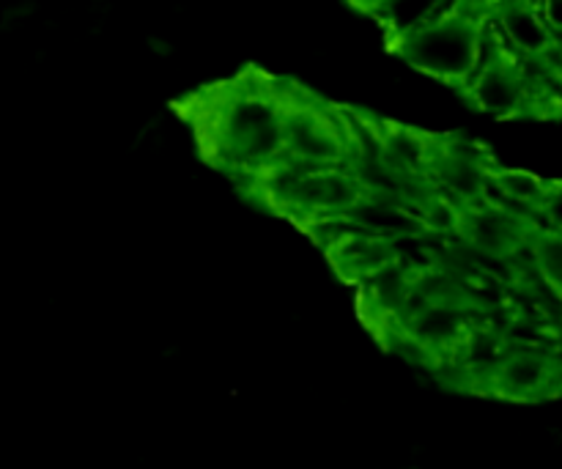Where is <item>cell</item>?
<instances>
[{"mask_svg": "<svg viewBox=\"0 0 562 469\" xmlns=\"http://www.w3.org/2000/svg\"><path fill=\"white\" fill-rule=\"evenodd\" d=\"M532 267L549 291L562 297V234L541 228L532 239Z\"/></svg>", "mask_w": 562, "mask_h": 469, "instance_id": "10", "label": "cell"}, {"mask_svg": "<svg viewBox=\"0 0 562 469\" xmlns=\"http://www.w3.org/2000/svg\"><path fill=\"white\" fill-rule=\"evenodd\" d=\"M470 99L492 115H516L530 102V91L521 77V71L514 64L497 55L488 64L477 69V75L470 82Z\"/></svg>", "mask_w": 562, "mask_h": 469, "instance_id": "6", "label": "cell"}, {"mask_svg": "<svg viewBox=\"0 0 562 469\" xmlns=\"http://www.w3.org/2000/svg\"><path fill=\"white\" fill-rule=\"evenodd\" d=\"M285 157L307 168H349L351 143L329 115L305 104H289Z\"/></svg>", "mask_w": 562, "mask_h": 469, "instance_id": "3", "label": "cell"}, {"mask_svg": "<svg viewBox=\"0 0 562 469\" xmlns=\"http://www.w3.org/2000/svg\"><path fill=\"white\" fill-rule=\"evenodd\" d=\"M543 20L552 31H562V0H547L543 3Z\"/></svg>", "mask_w": 562, "mask_h": 469, "instance_id": "12", "label": "cell"}, {"mask_svg": "<svg viewBox=\"0 0 562 469\" xmlns=\"http://www.w3.org/2000/svg\"><path fill=\"white\" fill-rule=\"evenodd\" d=\"M538 225L521 217L514 209L497 201H483L464 209L459 236L464 245L481 256L492 258H516L521 250L532 245Z\"/></svg>", "mask_w": 562, "mask_h": 469, "instance_id": "4", "label": "cell"}, {"mask_svg": "<svg viewBox=\"0 0 562 469\" xmlns=\"http://www.w3.org/2000/svg\"><path fill=\"white\" fill-rule=\"evenodd\" d=\"M538 217L543 220V228L562 234V185H549V192L543 198Z\"/></svg>", "mask_w": 562, "mask_h": 469, "instance_id": "11", "label": "cell"}, {"mask_svg": "<svg viewBox=\"0 0 562 469\" xmlns=\"http://www.w3.org/2000/svg\"><path fill=\"white\" fill-rule=\"evenodd\" d=\"M327 256L340 278L362 286L368 283L373 275H379L382 269L393 267V264L398 261V245H395L393 239H384V236L368 234V231L357 228L355 234L346 236L340 245H335Z\"/></svg>", "mask_w": 562, "mask_h": 469, "instance_id": "7", "label": "cell"}, {"mask_svg": "<svg viewBox=\"0 0 562 469\" xmlns=\"http://www.w3.org/2000/svg\"><path fill=\"white\" fill-rule=\"evenodd\" d=\"M285 110L263 88H241L223 102L214 121V141L223 163L261 176L285 159Z\"/></svg>", "mask_w": 562, "mask_h": 469, "instance_id": "1", "label": "cell"}, {"mask_svg": "<svg viewBox=\"0 0 562 469\" xmlns=\"http://www.w3.org/2000/svg\"><path fill=\"white\" fill-rule=\"evenodd\" d=\"M499 20L508 42L525 55H543L552 47V27L530 5H505Z\"/></svg>", "mask_w": 562, "mask_h": 469, "instance_id": "8", "label": "cell"}, {"mask_svg": "<svg viewBox=\"0 0 562 469\" xmlns=\"http://www.w3.org/2000/svg\"><path fill=\"white\" fill-rule=\"evenodd\" d=\"M492 187L499 192V198H503V201H497V203H503V206L508 203V209L519 206V209H525V212H532V214L541 212V203L549 192V181L538 179L536 174H527V170H497L494 168ZM488 201H492V198H488Z\"/></svg>", "mask_w": 562, "mask_h": 469, "instance_id": "9", "label": "cell"}, {"mask_svg": "<svg viewBox=\"0 0 562 469\" xmlns=\"http://www.w3.org/2000/svg\"><path fill=\"white\" fill-rule=\"evenodd\" d=\"M360 3H368V5H384L387 0H360Z\"/></svg>", "mask_w": 562, "mask_h": 469, "instance_id": "13", "label": "cell"}, {"mask_svg": "<svg viewBox=\"0 0 562 469\" xmlns=\"http://www.w3.org/2000/svg\"><path fill=\"white\" fill-rule=\"evenodd\" d=\"M492 163L461 157V154H453L445 146H439V154L437 159H434V168L428 179H431V185L437 187L442 196H448L450 201H456L461 209H467L486 201L488 190H492Z\"/></svg>", "mask_w": 562, "mask_h": 469, "instance_id": "5", "label": "cell"}, {"mask_svg": "<svg viewBox=\"0 0 562 469\" xmlns=\"http://www.w3.org/2000/svg\"><path fill=\"white\" fill-rule=\"evenodd\" d=\"M398 49L417 69L448 82H464L481 69L483 33L464 16H442L398 36Z\"/></svg>", "mask_w": 562, "mask_h": 469, "instance_id": "2", "label": "cell"}]
</instances>
